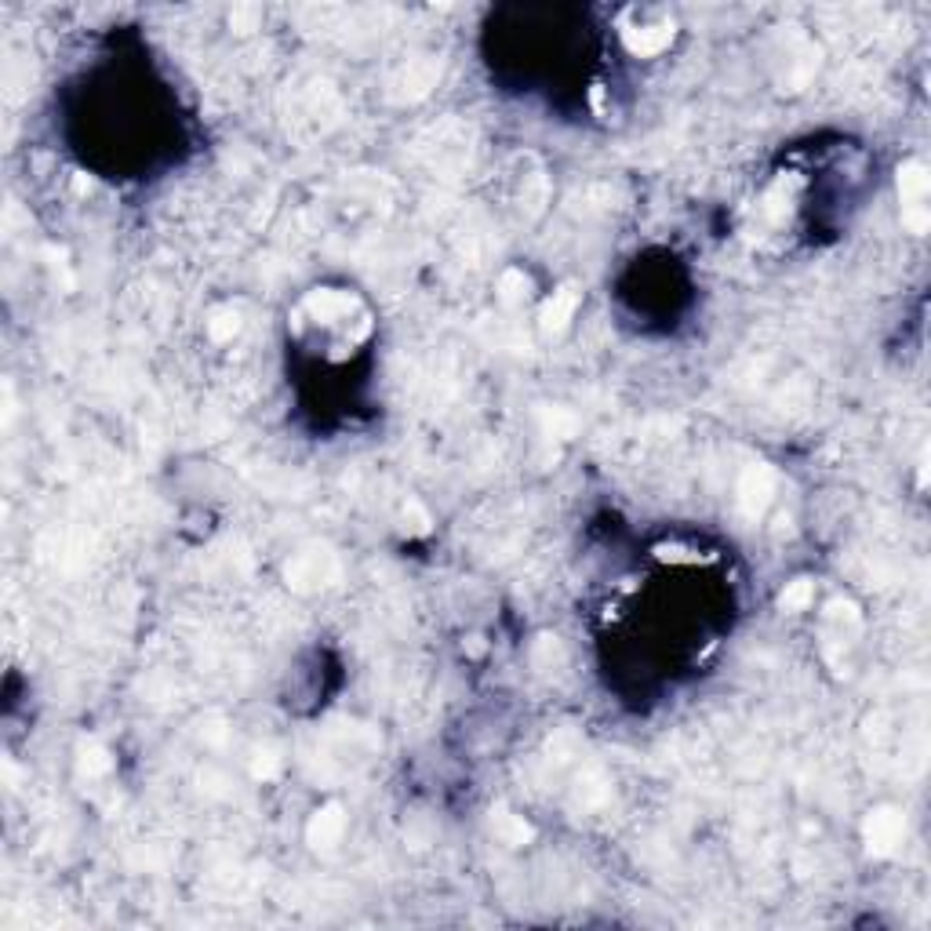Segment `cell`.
I'll list each match as a JSON object with an SVG mask.
<instances>
[{
	"mask_svg": "<svg viewBox=\"0 0 931 931\" xmlns=\"http://www.w3.org/2000/svg\"><path fill=\"white\" fill-rule=\"evenodd\" d=\"M899 197H902V222L913 233L928 230V168L921 161H910L899 168Z\"/></svg>",
	"mask_w": 931,
	"mask_h": 931,
	"instance_id": "1",
	"label": "cell"
},
{
	"mask_svg": "<svg viewBox=\"0 0 931 931\" xmlns=\"http://www.w3.org/2000/svg\"><path fill=\"white\" fill-rule=\"evenodd\" d=\"M862 837H866L870 855H877V859L895 855L899 844L906 841V815L899 808H873L862 822Z\"/></svg>",
	"mask_w": 931,
	"mask_h": 931,
	"instance_id": "2",
	"label": "cell"
},
{
	"mask_svg": "<svg viewBox=\"0 0 931 931\" xmlns=\"http://www.w3.org/2000/svg\"><path fill=\"white\" fill-rule=\"evenodd\" d=\"M622 41H626V48L633 55H659L673 41V22L630 11V19L622 22Z\"/></svg>",
	"mask_w": 931,
	"mask_h": 931,
	"instance_id": "3",
	"label": "cell"
},
{
	"mask_svg": "<svg viewBox=\"0 0 931 931\" xmlns=\"http://www.w3.org/2000/svg\"><path fill=\"white\" fill-rule=\"evenodd\" d=\"M339 575V564L328 550H306L288 564V582L295 590H317Z\"/></svg>",
	"mask_w": 931,
	"mask_h": 931,
	"instance_id": "4",
	"label": "cell"
},
{
	"mask_svg": "<svg viewBox=\"0 0 931 931\" xmlns=\"http://www.w3.org/2000/svg\"><path fill=\"white\" fill-rule=\"evenodd\" d=\"M771 495H775V473H771L768 466H750V470L742 473V481H739V506H742V513L761 517V513L768 510Z\"/></svg>",
	"mask_w": 931,
	"mask_h": 931,
	"instance_id": "5",
	"label": "cell"
},
{
	"mask_svg": "<svg viewBox=\"0 0 931 931\" xmlns=\"http://www.w3.org/2000/svg\"><path fill=\"white\" fill-rule=\"evenodd\" d=\"M346 837V811L339 804H324L321 811H313L310 826H306V841L317 851H331Z\"/></svg>",
	"mask_w": 931,
	"mask_h": 931,
	"instance_id": "6",
	"label": "cell"
},
{
	"mask_svg": "<svg viewBox=\"0 0 931 931\" xmlns=\"http://www.w3.org/2000/svg\"><path fill=\"white\" fill-rule=\"evenodd\" d=\"M575 310H579V291H575V288H561V291H553L550 299H546V306H542V313H539V321H542V328L557 335V331L568 328V321L575 317Z\"/></svg>",
	"mask_w": 931,
	"mask_h": 931,
	"instance_id": "7",
	"label": "cell"
},
{
	"mask_svg": "<svg viewBox=\"0 0 931 931\" xmlns=\"http://www.w3.org/2000/svg\"><path fill=\"white\" fill-rule=\"evenodd\" d=\"M491 826H495V833H499L502 841L506 844H524V841H531V826L524 819H517L513 811H506V808H495L491 811Z\"/></svg>",
	"mask_w": 931,
	"mask_h": 931,
	"instance_id": "8",
	"label": "cell"
},
{
	"mask_svg": "<svg viewBox=\"0 0 931 931\" xmlns=\"http://www.w3.org/2000/svg\"><path fill=\"white\" fill-rule=\"evenodd\" d=\"M811 597H815L811 582L808 579H797V582H790V586L782 590L779 604H782V611H804L811 604Z\"/></svg>",
	"mask_w": 931,
	"mask_h": 931,
	"instance_id": "9",
	"label": "cell"
},
{
	"mask_svg": "<svg viewBox=\"0 0 931 931\" xmlns=\"http://www.w3.org/2000/svg\"><path fill=\"white\" fill-rule=\"evenodd\" d=\"M528 277H524L521 270H506L502 273V281H499V295H502V302H524L528 299Z\"/></svg>",
	"mask_w": 931,
	"mask_h": 931,
	"instance_id": "10",
	"label": "cell"
},
{
	"mask_svg": "<svg viewBox=\"0 0 931 931\" xmlns=\"http://www.w3.org/2000/svg\"><path fill=\"white\" fill-rule=\"evenodd\" d=\"M237 328H241V317H237L233 310H219V313H215V317L208 321V335H211L215 342L233 339V335H237Z\"/></svg>",
	"mask_w": 931,
	"mask_h": 931,
	"instance_id": "11",
	"label": "cell"
},
{
	"mask_svg": "<svg viewBox=\"0 0 931 931\" xmlns=\"http://www.w3.org/2000/svg\"><path fill=\"white\" fill-rule=\"evenodd\" d=\"M81 753H84V757H81V768L88 771V775H95V771H106V768H110V753L102 750V746H95V742H88V746H84Z\"/></svg>",
	"mask_w": 931,
	"mask_h": 931,
	"instance_id": "12",
	"label": "cell"
},
{
	"mask_svg": "<svg viewBox=\"0 0 931 931\" xmlns=\"http://www.w3.org/2000/svg\"><path fill=\"white\" fill-rule=\"evenodd\" d=\"M277 768H281V761H277L273 753H259V761H255V775H259V779H270V775H277Z\"/></svg>",
	"mask_w": 931,
	"mask_h": 931,
	"instance_id": "13",
	"label": "cell"
}]
</instances>
